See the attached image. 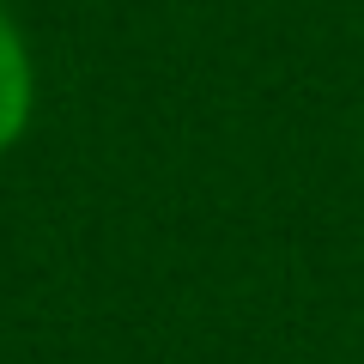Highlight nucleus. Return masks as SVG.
Here are the masks:
<instances>
[{
  "label": "nucleus",
  "mask_w": 364,
  "mask_h": 364,
  "mask_svg": "<svg viewBox=\"0 0 364 364\" xmlns=\"http://www.w3.org/2000/svg\"><path fill=\"white\" fill-rule=\"evenodd\" d=\"M31 116H37V55L13 6L0 0V158L31 134Z\"/></svg>",
  "instance_id": "nucleus-1"
}]
</instances>
